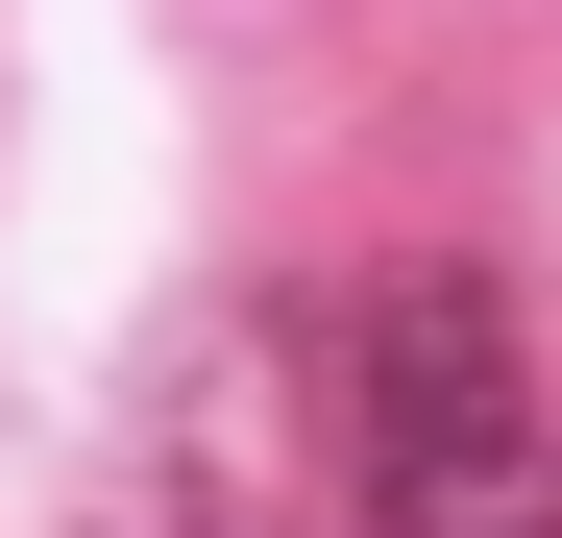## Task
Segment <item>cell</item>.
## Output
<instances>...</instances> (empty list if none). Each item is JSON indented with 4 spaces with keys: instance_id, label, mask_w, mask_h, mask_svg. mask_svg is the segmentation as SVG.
<instances>
[{
    "instance_id": "cell-1",
    "label": "cell",
    "mask_w": 562,
    "mask_h": 538,
    "mask_svg": "<svg viewBox=\"0 0 562 538\" xmlns=\"http://www.w3.org/2000/svg\"><path fill=\"white\" fill-rule=\"evenodd\" d=\"M342 490H367V538H562V440H538L490 269H367L342 294Z\"/></svg>"
}]
</instances>
